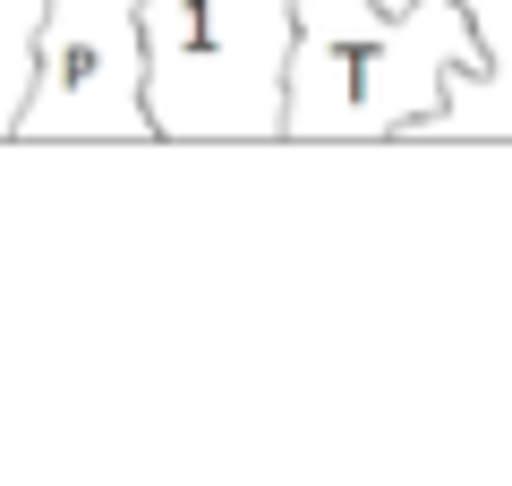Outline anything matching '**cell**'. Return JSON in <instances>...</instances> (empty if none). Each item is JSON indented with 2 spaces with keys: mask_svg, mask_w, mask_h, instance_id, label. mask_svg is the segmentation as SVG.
Wrapping results in <instances>:
<instances>
[{
  "mask_svg": "<svg viewBox=\"0 0 512 486\" xmlns=\"http://www.w3.org/2000/svg\"><path fill=\"white\" fill-rule=\"evenodd\" d=\"M495 77L470 0H299L282 137L376 145L427 137L461 86Z\"/></svg>",
  "mask_w": 512,
  "mask_h": 486,
  "instance_id": "6da1fadb",
  "label": "cell"
},
{
  "mask_svg": "<svg viewBox=\"0 0 512 486\" xmlns=\"http://www.w3.org/2000/svg\"><path fill=\"white\" fill-rule=\"evenodd\" d=\"M299 0H146L154 145H282Z\"/></svg>",
  "mask_w": 512,
  "mask_h": 486,
  "instance_id": "7a4b0ae2",
  "label": "cell"
},
{
  "mask_svg": "<svg viewBox=\"0 0 512 486\" xmlns=\"http://www.w3.org/2000/svg\"><path fill=\"white\" fill-rule=\"evenodd\" d=\"M18 145H154L146 0H43Z\"/></svg>",
  "mask_w": 512,
  "mask_h": 486,
  "instance_id": "3957f363",
  "label": "cell"
},
{
  "mask_svg": "<svg viewBox=\"0 0 512 486\" xmlns=\"http://www.w3.org/2000/svg\"><path fill=\"white\" fill-rule=\"evenodd\" d=\"M35 35H43V0H0V145H18V111L35 86Z\"/></svg>",
  "mask_w": 512,
  "mask_h": 486,
  "instance_id": "277c9868",
  "label": "cell"
}]
</instances>
